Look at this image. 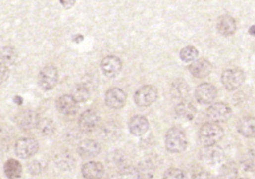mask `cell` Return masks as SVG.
<instances>
[{
  "label": "cell",
  "mask_w": 255,
  "mask_h": 179,
  "mask_svg": "<svg viewBox=\"0 0 255 179\" xmlns=\"http://www.w3.org/2000/svg\"><path fill=\"white\" fill-rule=\"evenodd\" d=\"M75 2L76 0H60V3L66 9H70L71 7H73L75 5Z\"/></svg>",
  "instance_id": "cell-37"
},
{
  "label": "cell",
  "mask_w": 255,
  "mask_h": 179,
  "mask_svg": "<svg viewBox=\"0 0 255 179\" xmlns=\"http://www.w3.org/2000/svg\"><path fill=\"white\" fill-rule=\"evenodd\" d=\"M15 121L17 126L20 129L24 131H28V130H31L32 128L37 127V124L39 122V117L35 112L30 110H25L17 114Z\"/></svg>",
  "instance_id": "cell-12"
},
{
  "label": "cell",
  "mask_w": 255,
  "mask_h": 179,
  "mask_svg": "<svg viewBox=\"0 0 255 179\" xmlns=\"http://www.w3.org/2000/svg\"><path fill=\"white\" fill-rule=\"evenodd\" d=\"M36 128L38 129V132L44 136H51L56 130L53 121L47 118L39 119V122Z\"/></svg>",
  "instance_id": "cell-27"
},
{
  "label": "cell",
  "mask_w": 255,
  "mask_h": 179,
  "mask_svg": "<svg viewBox=\"0 0 255 179\" xmlns=\"http://www.w3.org/2000/svg\"><path fill=\"white\" fill-rule=\"evenodd\" d=\"M238 179H247V178H238Z\"/></svg>",
  "instance_id": "cell-40"
},
{
  "label": "cell",
  "mask_w": 255,
  "mask_h": 179,
  "mask_svg": "<svg viewBox=\"0 0 255 179\" xmlns=\"http://www.w3.org/2000/svg\"><path fill=\"white\" fill-rule=\"evenodd\" d=\"M249 33H250L251 35L255 36V25H253V26H251V27L249 28Z\"/></svg>",
  "instance_id": "cell-39"
},
{
  "label": "cell",
  "mask_w": 255,
  "mask_h": 179,
  "mask_svg": "<svg viewBox=\"0 0 255 179\" xmlns=\"http://www.w3.org/2000/svg\"><path fill=\"white\" fill-rule=\"evenodd\" d=\"M117 179H140L138 169L132 166H125L119 169Z\"/></svg>",
  "instance_id": "cell-31"
},
{
  "label": "cell",
  "mask_w": 255,
  "mask_h": 179,
  "mask_svg": "<svg viewBox=\"0 0 255 179\" xmlns=\"http://www.w3.org/2000/svg\"><path fill=\"white\" fill-rule=\"evenodd\" d=\"M75 99V101L79 104V103H84L89 100L90 98V92L87 87H85L83 85H79L75 88L73 95H72Z\"/></svg>",
  "instance_id": "cell-29"
},
{
  "label": "cell",
  "mask_w": 255,
  "mask_h": 179,
  "mask_svg": "<svg viewBox=\"0 0 255 179\" xmlns=\"http://www.w3.org/2000/svg\"><path fill=\"white\" fill-rule=\"evenodd\" d=\"M9 71H8V68H6V66H4L2 64V67H1V82H5V80L8 78L9 76Z\"/></svg>",
  "instance_id": "cell-38"
},
{
  "label": "cell",
  "mask_w": 255,
  "mask_h": 179,
  "mask_svg": "<svg viewBox=\"0 0 255 179\" xmlns=\"http://www.w3.org/2000/svg\"><path fill=\"white\" fill-rule=\"evenodd\" d=\"M217 31L223 36H231L236 31V22L229 15H222L216 22Z\"/></svg>",
  "instance_id": "cell-18"
},
{
  "label": "cell",
  "mask_w": 255,
  "mask_h": 179,
  "mask_svg": "<svg viewBox=\"0 0 255 179\" xmlns=\"http://www.w3.org/2000/svg\"><path fill=\"white\" fill-rule=\"evenodd\" d=\"M220 179H236L237 177V167L233 162L225 163L219 172Z\"/></svg>",
  "instance_id": "cell-28"
},
{
  "label": "cell",
  "mask_w": 255,
  "mask_h": 179,
  "mask_svg": "<svg viewBox=\"0 0 255 179\" xmlns=\"http://www.w3.org/2000/svg\"><path fill=\"white\" fill-rule=\"evenodd\" d=\"M101 151V145L96 140L85 139L78 145V153L83 158H93Z\"/></svg>",
  "instance_id": "cell-15"
},
{
  "label": "cell",
  "mask_w": 255,
  "mask_h": 179,
  "mask_svg": "<svg viewBox=\"0 0 255 179\" xmlns=\"http://www.w3.org/2000/svg\"><path fill=\"white\" fill-rule=\"evenodd\" d=\"M231 109L223 103H216L207 109V119L212 123H224L231 117Z\"/></svg>",
  "instance_id": "cell-7"
},
{
  "label": "cell",
  "mask_w": 255,
  "mask_h": 179,
  "mask_svg": "<svg viewBox=\"0 0 255 179\" xmlns=\"http://www.w3.org/2000/svg\"><path fill=\"white\" fill-rule=\"evenodd\" d=\"M241 165L246 171H255V152L248 151L241 158Z\"/></svg>",
  "instance_id": "cell-32"
},
{
  "label": "cell",
  "mask_w": 255,
  "mask_h": 179,
  "mask_svg": "<svg viewBox=\"0 0 255 179\" xmlns=\"http://www.w3.org/2000/svg\"><path fill=\"white\" fill-rule=\"evenodd\" d=\"M196 99L202 105H209L211 104L217 96L216 88L207 83L201 84L196 89Z\"/></svg>",
  "instance_id": "cell-10"
},
{
  "label": "cell",
  "mask_w": 255,
  "mask_h": 179,
  "mask_svg": "<svg viewBox=\"0 0 255 179\" xmlns=\"http://www.w3.org/2000/svg\"><path fill=\"white\" fill-rule=\"evenodd\" d=\"M181 59L186 62V63H190V62H195L199 56V52L197 50L196 47L194 46H187L185 47L182 51H181Z\"/></svg>",
  "instance_id": "cell-30"
},
{
  "label": "cell",
  "mask_w": 255,
  "mask_h": 179,
  "mask_svg": "<svg viewBox=\"0 0 255 179\" xmlns=\"http://www.w3.org/2000/svg\"><path fill=\"white\" fill-rule=\"evenodd\" d=\"M129 130L131 134L136 136L145 134L149 130V122L147 118L143 116L133 117L129 122Z\"/></svg>",
  "instance_id": "cell-19"
},
{
  "label": "cell",
  "mask_w": 255,
  "mask_h": 179,
  "mask_svg": "<svg viewBox=\"0 0 255 179\" xmlns=\"http://www.w3.org/2000/svg\"><path fill=\"white\" fill-rule=\"evenodd\" d=\"M223 130L216 123H206L204 124L199 134L200 141L204 146L214 145L223 137Z\"/></svg>",
  "instance_id": "cell-2"
},
{
  "label": "cell",
  "mask_w": 255,
  "mask_h": 179,
  "mask_svg": "<svg viewBox=\"0 0 255 179\" xmlns=\"http://www.w3.org/2000/svg\"><path fill=\"white\" fill-rule=\"evenodd\" d=\"M39 149L36 139L31 137H23L17 140L15 144V152L19 158L26 159L33 156Z\"/></svg>",
  "instance_id": "cell-6"
},
{
  "label": "cell",
  "mask_w": 255,
  "mask_h": 179,
  "mask_svg": "<svg viewBox=\"0 0 255 179\" xmlns=\"http://www.w3.org/2000/svg\"><path fill=\"white\" fill-rule=\"evenodd\" d=\"M140 179H153L155 172V167L153 163L150 160L142 161L137 167Z\"/></svg>",
  "instance_id": "cell-25"
},
{
  "label": "cell",
  "mask_w": 255,
  "mask_h": 179,
  "mask_svg": "<svg viewBox=\"0 0 255 179\" xmlns=\"http://www.w3.org/2000/svg\"><path fill=\"white\" fill-rule=\"evenodd\" d=\"M172 97L178 101H186L185 99L189 95V86L184 80H178L175 81V83L172 86L171 89Z\"/></svg>",
  "instance_id": "cell-22"
},
{
  "label": "cell",
  "mask_w": 255,
  "mask_h": 179,
  "mask_svg": "<svg viewBox=\"0 0 255 179\" xmlns=\"http://www.w3.org/2000/svg\"><path fill=\"white\" fill-rule=\"evenodd\" d=\"M238 132L245 137L254 138L255 137V118L247 117L238 123Z\"/></svg>",
  "instance_id": "cell-21"
},
{
  "label": "cell",
  "mask_w": 255,
  "mask_h": 179,
  "mask_svg": "<svg viewBox=\"0 0 255 179\" xmlns=\"http://www.w3.org/2000/svg\"><path fill=\"white\" fill-rule=\"evenodd\" d=\"M189 70L194 77L203 79V78L207 77L210 74V72L212 70V66L207 60L199 59L192 63Z\"/></svg>",
  "instance_id": "cell-17"
},
{
  "label": "cell",
  "mask_w": 255,
  "mask_h": 179,
  "mask_svg": "<svg viewBox=\"0 0 255 179\" xmlns=\"http://www.w3.org/2000/svg\"><path fill=\"white\" fill-rule=\"evenodd\" d=\"M162 179H185V174L181 169L172 167L164 172Z\"/></svg>",
  "instance_id": "cell-34"
},
{
  "label": "cell",
  "mask_w": 255,
  "mask_h": 179,
  "mask_svg": "<svg viewBox=\"0 0 255 179\" xmlns=\"http://www.w3.org/2000/svg\"><path fill=\"white\" fill-rule=\"evenodd\" d=\"M122 61L116 56H107L101 63V69L105 76L114 78L122 71Z\"/></svg>",
  "instance_id": "cell-13"
},
{
  "label": "cell",
  "mask_w": 255,
  "mask_h": 179,
  "mask_svg": "<svg viewBox=\"0 0 255 179\" xmlns=\"http://www.w3.org/2000/svg\"><path fill=\"white\" fill-rule=\"evenodd\" d=\"M157 98V90L155 87L148 85L140 88L134 96V101L140 108L151 106Z\"/></svg>",
  "instance_id": "cell-4"
},
{
  "label": "cell",
  "mask_w": 255,
  "mask_h": 179,
  "mask_svg": "<svg viewBox=\"0 0 255 179\" xmlns=\"http://www.w3.org/2000/svg\"><path fill=\"white\" fill-rule=\"evenodd\" d=\"M197 110L195 106L189 101L180 102V104L176 107L177 116L184 121H192L196 116Z\"/></svg>",
  "instance_id": "cell-20"
},
{
  "label": "cell",
  "mask_w": 255,
  "mask_h": 179,
  "mask_svg": "<svg viewBox=\"0 0 255 179\" xmlns=\"http://www.w3.org/2000/svg\"><path fill=\"white\" fill-rule=\"evenodd\" d=\"M101 119L94 111L84 112L79 119V128L83 133H91L97 130L100 126Z\"/></svg>",
  "instance_id": "cell-9"
},
{
  "label": "cell",
  "mask_w": 255,
  "mask_h": 179,
  "mask_svg": "<svg viewBox=\"0 0 255 179\" xmlns=\"http://www.w3.org/2000/svg\"><path fill=\"white\" fill-rule=\"evenodd\" d=\"M221 82L228 91H233L239 88L244 82V73L237 68H230L223 71L221 75Z\"/></svg>",
  "instance_id": "cell-3"
},
{
  "label": "cell",
  "mask_w": 255,
  "mask_h": 179,
  "mask_svg": "<svg viewBox=\"0 0 255 179\" xmlns=\"http://www.w3.org/2000/svg\"><path fill=\"white\" fill-rule=\"evenodd\" d=\"M58 81V70L56 67L49 65L41 69L38 76V84L44 91H50Z\"/></svg>",
  "instance_id": "cell-5"
},
{
  "label": "cell",
  "mask_w": 255,
  "mask_h": 179,
  "mask_svg": "<svg viewBox=\"0 0 255 179\" xmlns=\"http://www.w3.org/2000/svg\"><path fill=\"white\" fill-rule=\"evenodd\" d=\"M194 179H215V178L208 172H200L194 177Z\"/></svg>",
  "instance_id": "cell-36"
},
{
  "label": "cell",
  "mask_w": 255,
  "mask_h": 179,
  "mask_svg": "<svg viewBox=\"0 0 255 179\" xmlns=\"http://www.w3.org/2000/svg\"><path fill=\"white\" fill-rule=\"evenodd\" d=\"M200 157L203 162L207 165H216L220 163L224 158V152L222 148L217 145L204 146L200 151Z\"/></svg>",
  "instance_id": "cell-8"
},
{
  "label": "cell",
  "mask_w": 255,
  "mask_h": 179,
  "mask_svg": "<svg viewBox=\"0 0 255 179\" xmlns=\"http://www.w3.org/2000/svg\"><path fill=\"white\" fill-rule=\"evenodd\" d=\"M28 170L32 174H39L42 171V165L38 160H33L28 163Z\"/></svg>",
  "instance_id": "cell-35"
},
{
  "label": "cell",
  "mask_w": 255,
  "mask_h": 179,
  "mask_svg": "<svg viewBox=\"0 0 255 179\" xmlns=\"http://www.w3.org/2000/svg\"><path fill=\"white\" fill-rule=\"evenodd\" d=\"M78 103L75 101L73 96L64 95L58 98L56 101V108L59 113L66 116L75 115L78 111Z\"/></svg>",
  "instance_id": "cell-14"
},
{
  "label": "cell",
  "mask_w": 255,
  "mask_h": 179,
  "mask_svg": "<svg viewBox=\"0 0 255 179\" xmlns=\"http://www.w3.org/2000/svg\"><path fill=\"white\" fill-rule=\"evenodd\" d=\"M16 60V52L15 49L9 46H6L2 50V64L7 68L14 64Z\"/></svg>",
  "instance_id": "cell-33"
},
{
  "label": "cell",
  "mask_w": 255,
  "mask_h": 179,
  "mask_svg": "<svg viewBox=\"0 0 255 179\" xmlns=\"http://www.w3.org/2000/svg\"><path fill=\"white\" fill-rule=\"evenodd\" d=\"M55 163L61 170H72L76 165V160L69 152H61L55 156Z\"/></svg>",
  "instance_id": "cell-23"
},
{
  "label": "cell",
  "mask_w": 255,
  "mask_h": 179,
  "mask_svg": "<svg viewBox=\"0 0 255 179\" xmlns=\"http://www.w3.org/2000/svg\"><path fill=\"white\" fill-rule=\"evenodd\" d=\"M4 172L9 179H16L21 176L22 166L16 159L10 158L4 164Z\"/></svg>",
  "instance_id": "cell-24"
},
{
  "label": "cell",
  "mask_w": 255,
  "mask_h": 179,
  "mask_svg": "<svg viewBox=\"0 0 255 179\" xmlns=\"http://www.w3.org/2000/svg\"><path fill=\"white\" fill-rule=\"evenodd\" d=\"M121 134V129L114 124H107L101 130V137L106 140H112L118 138Z\"/></svg>",
  "instance_id": "cell-26"
},
{
  "label": "cell",
  "mask_w": 255,
  "mask_h": 179,
  "mask_svg": "<svg viewBox=\"0 0 255 179\" xmlns=\"http://www.w3.org/2000/svg\"><path fill=\"white\" fill-rule=\"evenodd\" d=\"M126 100H127L126 93L119 88L110 89L105 96L106 105L109 108L115 109V110L123 108L126 104Z\"/></svg>",
  "instance_id": "cell-11"
},
{
  "label": "cell",
  "mask_w": 255,
  "mask_h": 179,
  "mask_svg": "<svg viewBox=\"0 0 255 179\" xmlns=\"http://www.w3.org/2000/svg\"><path fill=\"white\" fill-rule=\"evenodd\" d=\"M104 173V165L98 161L87 162L82 167V174L86 179H101Z\"/></svg>",
  "instance_id": "cell-16"
},
{
  "label": "cell",
  "mask_w": 255,
  "mask_h": 179,
  "mask_svg": "<svg viewBox=\"0 0 255 179\" xmlns=\"http://www.w3.org/2000/svg\"><path fill=\"white\" fill-rule=\"evenodd\" d=\"M188 139L184 132L180 129L173 128L165 134V147L169 152L180 153L187 149Z\"/></svg>",
  "instance_id": "cell-1"
}]
</instances>
